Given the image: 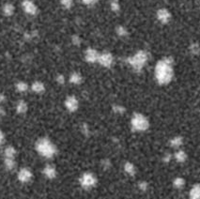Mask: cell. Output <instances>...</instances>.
I'll return each instance as SVG.
<instances>
[{
    "label": "cell",
    "mask_w": 200,
    "mask_h": 199,
    "mask_svg": "<svg viewBox=\"0 0 200 199\" xmlns=\"http://www.w3.org/2000/svg\"><path fill=\"white\" fill-rule=\"evenodd\" d=\"M28 110V105L24 101H20L17 104V111L18 113H25Z\"/></svg>",
    "instance_id": "ac0fdd59"
},
{
    "label": "cell",
    "mask_w": 200,
    "mask_h": 199,
    "mask_svg": "<svg viewBox=\"0 0 200 199\" xmlns=\"http://www.w3.org/2000/svg\"><path fill=\"white\" fill-rule=\"evenodd\" d=\"M181 143H182V140H181V138H180V137H175V138H174V139H172V141H171L172 146H173V147H177L180 146V145H181Z\"/></svg>",
    "instance_id": "603a6c76"
},
{
    "label": "cell",
    "mask_w": 200,
    "mask_h": 199,
    "mask_svg": "<svg viewBox=\"0 0 200 199\" xmlns=\"http://www.w3.org/2000/svg\"><path fill=\"white\" fill-rule=\"evenodd\" d=\"M191 51L193 54H197L200 51V47L198 46V44H192L191 45Z\"/></svg>",
    "instance_id": "484cf974"
},
{
    "label": "cell",
    "mask_w": 200,
    "mask_h": 199,
    "mask_svg": "<svg viewBox=\"0 0 200 199\" xmlns=\"http://www.w3.org/2000/svg\"><path fill=\"white\" fill-rule=\"evenodd\" d=\"M43 174L46 177L48 178H54L57 176V170L54 166L52 165H47L43 169Z\"/></svg>",
    "instance_id": "7c38bea8"
},
{
    "label": "cell",
    "mask_w": 200,
    "mask_h": 199,
    "mask_svg": "<svg viewBox=\"0 0 200 199\" xmlns=\"http://www.w3.org/2000/svg\"><path fill=\"white\" fill-rule=\"evenodd\" d=\"M148 61V54L145 51H138L135 55L128 58L129 64L136 71H140Z\"/></svg>",
    "instance_id": "3957f363"
},
{
    "label": "cell",
    "mask_w": 200,
    "mask_h": 199,
    "mask_svg": "<svg viewBox=\"0 0 200 199\" xmlns=\"http://www.w3.org/2000/svg\"><path fill=\"white\" fill-rule=\"evenodd\" d=\"M37 151L43 157L51 158L56 153V147L54 144L47 138H42L39 139L36 144Z\"/></svg>",
    "instance_id": "7a4b0ae2"
},
{
    "label": "cell",
    "mask_w": 200,
    "mask_h": 199,
    "mask_svg": "<svg viewBox=\"0 0 200 199\" xmlns=\"http://www.w3.org/2000/svg\"><path fill=\"white\" fill-rule=\"evenodd\" d=\"M110 5L113 12H118L119 11V3L118 0H110Z\"/></svg>",
    "instance_id": "ffe728a7"
},
{
    "label": "cell",
    "mask_w": 200,
    "mask_h": 199,
    "mask_svg": "<svg viewBox=\"0 0 200 199\" xmlns=\"http://www.w3.org/2000/svg\"><path fill=\"white\" fill-rule=\"evenodd\" d=\"M125 171H126L128 174H130V175H133L135 170H134V167H133V165H132V163L127 162L126 165H125Z\"/></svg>",
    "instance_id": "44dd1931"
},
{
    "label": "cell",
    "mask_w": 200,
    "mask_h": 199,
    "mask_svg": "<svg viewBox=\"0 0 200 199\" xmlns=\"http://www.w3.org/2000/svg\"><path fill=\"white\" fill-rule=\"evenodd\" d=\"M58 81L59 83H64V77H63L62 75H59L58 78Z\"/></svg>",
    "instance_id": "4dcf8cb0"
},
{
    "label": "cell",
    "mask_w": 200,
    "mask_h": 199,
    "mask_svg": "<svg viewBox=\"0 0 200 199\" xmlns=\"http://www.w3.org/2000/svg\"><path fill=\"white\" fill-rule=\"evenodd\" d=\"M192 199H200V185L194 186L191 191Z\"/></svg>",
    "instance_id": "4fadbf2b"
},
{
    "label": "cell",
    "mask_w": 200,
    "mask_h": 199,
    "mask_svg": "<svg viewBox=\"0 0 200 199\" xmlns=\"http://www.w3.org/2000/svg\"><path fill=\"white\" fill-rule=\"evenodd\" d=\"M176 157H177V159L178 160V161H180V162H182V161H184L185 160V154L182 152V151H179L178 153H177V155H176Z\"/></svg>",
    "instance_id": "4316f807"
},
{
    "label": "cell",
    "mask_w": 200,
    "mask_h": 199,
    "mask_svg": "<svg viewBox=\"0 0 200 199\" xmlns=\"http://www.w3.org/2000/svg\"><path fill=\"white\" fill-rule=\"evenodd\" d=\"M157 19L162 24H167L171 19V13L166 9H160L157 12Z\"/></svg>",
    "instance_id": "52a82bcc"
},
{
    "label": "cell",
    "mask_w": 200,
    "mask_h": 199,
    "mask_svg": "<svg viewBox=\"0 0 200 199\" xmlns=\"http://www.w3.org/2000/svg\"><path fill=\"white\" fill-rule=\"evenodd\" d=\"M80 184L82 187L86 188V189H89L92 188L93 186H95L97 179L95 177V176L91 173H85L81 176L80 177Z\"/></svg>",
    "instance_id": "5b68a950"
},
{
    "label": "cell",
    "mask_w": 200,
    "mask_h": 199,
    "mask_svg": "<svg viewBox=\"0 0 200 199\" xmlns=\"http://www.w3.org/2000/svg\"><path fill=\"white\" fill-rule=\"evenodd\" d=\"M70 81L72 83V84H80L81 81H82V76L79 74V73H72L71 75V78H70Z\"/></svg>",
    "instance_id": "2e32d148"
},
{
    "label": "cell",
    "mask_w": 200,
    "mask_h": 199,
    "mask_svg": "<svg viewBox=\"0 0 200 199\" xmlns=\"http://www.w3.org/2000/svg\"><path fill=\"white\" fill-rule=\"evenodd\" d=\"M175 184H176L178 187H180V186H182V185H183V179H181V178H178V179L176 180Z\"/></svg>",
    "instance_id": "83f0119b"
},
{
    "label": "cell",
    "mask_w": 200,
    "mask_h": 199,
    "mask_svg": "<svg viewBox=\"0 0 200 199\" xmlns=\"http://www.w3.org/2000/svg\"><path fill=\"white\" fill-rule=\"evenodd\" d=\"M16 87H17V89H18L19 91H21V92L27 91V90H28V85H27L26 83H24V82H20V83H18V84H17V86H16Z\"/></svg>",
    "instance_id": "7402d4cb"
},
{
    "label": "cell",
    "mask_w": 200,
    "mask_h": 199,
    "mask_svg": "<svg viewBox=\"0 0 200 199\" xmlns=\"http://www.w3.org/2000/svg\"><path fill=\"white\" fill-rule=\"evenodd\" d=\"M174 75L173 60L170 57L161 59L155 67V77L158 83L166 85L171 82Z\"/></svg>",
    "instance_id": "6da1fadb"
},
{
    "label": "cell",
    "mask_w": 200,
    "mask_h": 199,
    "mask_svg": "<svg viewBox=\"0 0 200 199\" xmlns=\"http://www.w3.org/2000/svg\"><path fill=\"white\" fill-rule=\"evenodd\" d=\"M61 4L66 9H70L72 5V0H61Z\"/></svg>",
    "instance_id": "d4e9b609"
},
{
    "label": "cell",
    "mask_w": 200,
    "mask_h": 199,
    "mask_svg": "<svg viewBox=\"0 0 200 199\" xmlns=\"http://www.w3.org/2000/svg\"><path fill=\"white\" fill-rule=\"evenodd\" d=\"M15 153H16V150L12 147H8L5 149V156H6V158H12V159H14Z\"/></svg>",
    "instance_id": "9a60e30c"
},
{
    "label": "cell",
    "mask_w": 200,
    "mask_h": 199,
    "mask_svg": "<svg viewBox=\"0 0 200 199\" xmlns=\"http://www.w3.org/2000/svg\"><path fill=\"white\" fill-rule=\"evenodd\" d=\"M99 57H100V54L95 49H88L86 51V59L88 62H91V63L97 62L99 60Z\"/></svg>",
    "instance_id": "8fae6325"
},
{
    "label": "cell",
    "mask_w": 200,
    "mask_h": 199,
    "mask_svg": "<svg viewBox=\"0 0 200 199\" xmlns=\"http://www.w3.org/2000/svg\"><path fill=\"white\" fill-rule=\"evenodd\" d=\"M5 165L9 170L13 169V167L15 166V162H14V159L12 158H6L5 159Z\"/></svg>",
    "instance_id": "d6986e66"
},
{
    "label": "cell",
    "mask_w": 200,
    "mask_h": 199,
    "mask_svg": "<svg viewBox=\"0 0 200 199\" xmlns=\"http://www.w3.org/2000/svg\"><path fill=\"white\" fill-rule=\"evenodd\" d=\"M4 114V112H3V110H2V108H0V116H2Z\"/></svg>",
    "instance_id": "1f68e13d"
},
{
    "label": "cell",
    "mask_w": 200,
    "mask_h": 199,
    "mask_svg": "<svg viewBox=\"0 0 200 199\" xmlns=\"http://www.w3.org/2000/svg\"><path fill=\"white\" fill-rule=\"evenodd\" d=\"M113 61H114V58H113V56L110 53L100 54L98 62L102 66H103V67H110L113 64Z\"/></svg>",
    "instance_id": "8992f818"
},
{
    "label": "cell",
    "mask_w": 200,
    "mask_h": 199,
    "mask_svg": "<svg viewBox=\"0 0 200 199\" xmlns=\"http://www.w3.org/2000/svg\"><path fill=\"white\" fill-rule=\"evenodd\" d=\"M117 32H118V34L119 36H121V37H124V36H126V35L128 34L127 30H126L123 27H118L117 28Z\"/></svg>",
    "instance_id": "cb8c5ba5"
},
{
    "label": "cell",
    "mask_w": 200,
    "mask_h": 199,
    "mask_svg": "<svg viewBox=\"0 0 200 199\" xmlns=\"http://www.w3.org/2000/svg\"><path fill=\"white\" fill-rule=\"evenodd\" d=\"M65 105L67 109L71 112H74L78 108V101L74 96H70L65 101Z\"/></svg>",
    "instance_id": "9c48e42d"
},
{
    "label": "cell",
    "mask_w": 200,
    "mask_h": 199,
    "mask_svg": "<svg viewBox=\"0 0 200 199\" xmlns=\"http://www.w3.org/2000/svg\"><path fill=\"white\" fill-rule=\"evenodd\" d=\"M31 178H32V172L28 168H22L19 171V173H18V179L21 182L27 183V182L30 181Z\"/></svg>",
    "instance_id": "ba28073f"
},
{
    "label": "cell",
    "mask_w": 200,
    "mask_h": 199,
    "mask_svg": "<svg viewBox=\"0 0 200 199\" xmlns=\"http://www.w3.org/2000/svg\"><path fill=\"white\" fill-rule=\"evenodd\" d=\"M82 1H83L85 4H93V3L97 2L98 0H82Z\"/></svg>",
    "instance_id": "f1b7e54d"
},
{
    "label": "cell",
    "mask_w": 200,
    "mask_h": 199,
    "mask_svg": "<svg viewBox=\"0 0 200 199\" xmlns=\"http://www.w3.org/2000/svg\"><path fill=\"white\" fill-rule=\"evenodd\" d=\"M3 139H4V135H3L2 132L0 131V146H1V144H2V142H3Z\"/></svg>",
    "instance_id": "f546056e"
},
{
    "label": "cell",
    "mask_w": 200,
    "mask_h": 199,
    "mask_svg": "<svg viewBox=\"0 0 200 199\" xmlns=\"http://www.w3.org/2000/svg\"><path fill=\"white\" fill-rule=\"evenodd\" d=\"M32 89L36 93H42L44 91V85L41 82H35L32 85Z\"/></svg>",
    "instance_id": "5bb4252c"
},
{
    "label": "cell",
    "mask_w": 200,
    "mask_h": 199,
    "mask_svg": "<svg viewBox=\"0 0 200 199\" xmlns=\"http://www.w3.org/2000/svg\"><path fill=\"white\" fill-rule=\"evenodd\" d=\"M132 126L135 131L143 132L148 128V120L142 114H134L132 117Z\"/></svg>",
    "instance_id": "277c9868"
},
{
    "label": "cell",
    "mask_w": 200,
    "mask_h": 199,
    "mask_svg": "<svg viewBox=\"0 0 200 199\" xmlns=\"http://www.w3.org/2000/svg\"><path fill=\"white\" fill-rule=\"evenodd\" d=\"M3 11H4V13H5L6 15L10 16V15H12V14L13 13V12H14V7H13L12 4H6V5L4 6Z\"/></svg>",
    "instance_id": "e0dca14e"
},
{
    "label": "cell",
    "mask_w": 200,
    "mask_h": 199,
    "mask_svg": "<svg viewBox=\"0 0 200 199\" xmlns=\"http://www.w3.org/2000/svg\"><path fill=\"white\" fill-rule=\"evenodd\" d=\"M23 8L25 10V12L28 14L34 15L37 13V7L32 1H30V0H25L23 2Z\"/></svg>",
    "instance_id": "30bf717a"
}]
</instances>
